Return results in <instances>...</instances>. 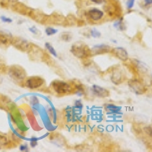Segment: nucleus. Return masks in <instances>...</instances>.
<instances>
[{"label":"nucleus","instance_id":"1","mask_svg":"<svg viewBox=\"0 0 152 152\" xmlns=\"http://www.w3.org/2000/svg\"><path fill=\"white\" fill-rule=\"evenodd\" d=\"M71 52L75 56L78 57L79 59L86 58L91 54V50L88 48V46L81 42L74 43L72 46Z\"/></svg>","mask_w":152,"mask_h":152},{"label":"nucleus","instance_id":"2","mask_svg":"<svg viewBox=\"0 0 152 152\" xmlns=\"http://www.w3.org/2000/svg\"><path fill=\"white\" fill-rule=\"evenodd\" d=\"M9 75L12 79L18 82L22 81L27 76L25 70L22 67L17 66V65L12 66L9 68Z\"/></svg>","mask_w":152,"mask_h":152},{"label":"nucleus","instance_id":"3","mask_svg":"<svg viewBox=\"0 0 152 152\" xmlns=\"http://www.w3.org/2000/svg\"><path fill=\"white\" fill-rule=\"evenodd\" d=\"M51 87L53 88L55 92L58 94L65 95L70 93L72 88L69 84L62 81H54L51 84Z\"/></svg>","mask_w":152,"mask_h":152},{"label":"nucleus","instance_id":"4","mask_svg":"<svg viewBox=\"0 0 152 152\" xmlns=\"http://www.w3.org/2000/svg\"><path fill=\"white\" fill-rule=\"evenodd\" d=\"M129 86L132 91L134 92L135 94H142L146 91V88L145 87L144 84L142 82H141L140 81H138V80L136 79H133L129 81Z\"/></svg>","mask_w":152,"mask_h":152},{"label":"nucleus","instance_id":"5","mask_svg":"<svg viewBox=\"0 0 152 152\" xmlns=\"http://www.w3.org/2000/svg\"><path fill=\"white\" fill-rule=\"evenodd\" d=\"M44 83V80L40 76H32L28 78L26 81V85L31 89H37L40 88Z\"/></svg>","mask_w":152,"mask_h":152},{"label":"nucleus","instance_id":"6","mask_svg":"<svg viewBox=\"0 0 152 152\" xmlns=\"http://www.w3.org/2000/svg\"><path fill=\"white\" fill-rule=\"evenodd\" d=\"M12 44H13L17 49L21 50V51H24V52L28 51L31 49V44L29 42L22 38H15V39L13 38Z\"/></svg>","mask_w":152,"mask_h":152},{"label":"nucleus","instance_id":"7","mask_svg":"<svg viewBox=\"0 0 152 152\" xmlns=\"http://www.w3.org/2000/svg\"><path fill=\"white\" fill-rule=\"evenodd\" d=\"M13 37L9 32L5 31H0V45L9 46L12 44Z\"/></svg>","mask_w":152,"mask_h":152},{"label":"nucleus","instance_id":"8","mask_svg":"<svg viewBox=\"0 0 152 152\" xmlns=\"http://www.w3.org/2000/svg\"><path fill=\"white\" fill-rule=\"evenodd\" d=\"M113 53L116 57H117L118 59H120L122 61H126L128 59V53L123 47H115L112 50Z\"/></svg>","mask_w":152,"mask_h":152},{"label":"nucleus","instance_id":"9","mask_svg":"<svg viewBox=\"0 0 152 152\" xmlns=\"http://www.w3.org/2000/svg\"><path fill=\"white\" fill-rule=\"evenodd\" d=\"M88 15L91 20L97 21L104 17V12L98 9H91L88 11Z\"/></svg>","mask_w":152,"mask_h":152},{"label":"nucleus","instance_id":"10","mask_svg":"<svg viewBox=\"0 0 152 152\" xmlns=\"http://www.w3.org/2000/svg\"><path fill=\"white\" fill-rule=\"evenodd\" d=\"M91 90L94 94H95L97 97H106L109 96V91L105 88L98 86V85H93Z\"/></svg>","mask_w":152,"mask_h":152},{"label":"nucleus","instance_id":"11","mask_svg":"<svg viewBox=\"0 0 152 152\" xmlns=\"http://www.w3.org/2000/svg\"><path fill=\"white\" fill-rule=\"evenodd\" d=\"M110 48L109 46L101 44V45H95L91 48V53L93 54H100L104 53L109 52Z\"/></svg>","mask_w":152,"mask_h":152},{"label":"nucleus","instance_id":"12","mask_svg":"<svg viewBox=\"0 0 152 152\" xmlns=\"http://www.w3.org/2000/svg\"><path fill=\"white\" fill-rule=\"evenodd\" d=\"M105 108L106 110L109 112V113H119L121 110V107L111 104L105 105Z\"/></svg>","mask_w":152,"mask_h":152},{"label":"nucleus","instance_id":"13","mask_svg":"<svg viewBox=\"0 0 152 152\" xmlns=\"http://www.w3.org/2000/svg\"><path fill=\"white\" fill-rule=\"evenodd\" d=\"M111 80L113 83L115 84H119L122 81V76L121 74L119 72H114L113 74L112 75V78Z\"/></svg>","mask_w":152,"mask_h":152},{"label":"nucleus","instance_id":"14","mask_svg":"<svg viewBox=\"0 0 152 152\" xmlns=\"http://www.w3.org/2000/svg\"><path fill=\"white\" fill-rule=\"evenodd\" d=\"M45 47L47 49V50H48L49 52L50 53L52 54L53 56H54L55 57H57V53H56V51L55 49L53 48V47L50 43H45Z\"/></svg>","mask_w":152,"mask_h":152},{"label":"nucleus","instance_id":"15","mask_svg":"<svg viewBox=\"0 0 152 152\" xmlns=\"http://www.w3.org/2000/svg\"><path fill=\"white\" fill-rule=\"evenodd\" d=\"M114 27L118 30H120V31H123L125 30V25L123 24V21L122 20L120 21H116L115 24H114Z\"/></svg>","mask_w":152,"mask_h":152},{"label":"nucleus","instance_id":"16","mask_svg":"<svg viewBox=\"0 0 152 152\" xmlns=\"http://www.w3.org/2000/svg\"><path fill=\"white\" fill-rule=\"evenodd\" d=\"M57 30L56 29H54L53 28H50V27H48V28H46L45 30V32L47 34V35L48 36H52V35H54L55 34L57 33Z\"/></svg>","mask_w":152,"mask_h":152},{"label":"nucleus","instance_id":"17","mask_svg":"<svg viewBox=\"0 0 152 152\" xmlns=\"http://www.w3.org/2000/svg\"><path fill=\"white\" fill-rule=\"evenodd\" d=\"M61 39L64 41L69 42L72 39V35L70 33H62L61 35Z\"/></svg>","mask_w":152,"mask_h":152},{"label":"nucleus","instance_id":"18","mask_svg":"<svg viewBox=\"0 0 152 152\" xmlns=\"http://www.w3.org/2000/svg\"><path fill=\"white\" fill-rule=\"evenodd\" d=\"M7 144V138L4 135H0V149Z\"/></svg>","mask_w":152,"mask_h":152},{"label":"nucleus","instance_id":"19","mask_svg":"<svg viewBox=\"0 0 152 152\" xmlns=\"http://www.w3.org/2000/svg\"><path fill=\"white\" fill-rule=\"evenodd\" d=\"M144 131H145V132L147 134L148 136H150L151 138H152V127L151 126H146V127H145V129H144Z\"/></svg>","mask_w":152,"mask_h":152},{"label":"nucleus","instance_id":"20","mask_svg":"<svg viewBox=\"0 0 152 152\" xmlns=\"http://www.w3.org/2000/svg\"><path fill=\"white\" fill-rule=\"evenodd\" d=\"M91 36L93 37H99L101 35L100 32L96 29H92L91 31Z\"/></svg>","mask_w":152,"mask_h":152},{"label":"nucleus","instance_id":"21","mask_svg":"<svg viewBox=\"0 0 152 152\" xmlns=\"http://www.w3.org/2000/svg\"><path fill=\"white\" fill-rule=\"evenodd\" d=\"M134 3H135V0H127V2H126L127 9H131L134 6Z\"/></svg>","mask_w":152,"mask_h":152},{"label":"nucleus","instance_id":"22","mask_svg":"<svg viewBox=\"0 0 152 152\" xmlns=\"http://www.w3.org/2000/svg\"><path fill=\"white\" fill-rule=\"evenodd\" d=\"M0 19H1V20H2L3 22H5V23H12V19L9 18L5 17V16H1V17H0Z\"/></svg>","mask_w":152,"mask_h":152},{"label":"nucleus","instance_id":"23","mask_svg":"<svg viewBox=\"0 0 152 152\" xmlns=\"http://www.w3.org/2000/svg\"><path fill=\"white\" fill-rule=\"evenodd\" d=\"M20 150H21V151H28V145H21V146H20Z\"/></svg>","mask_w":152,"mask_h":152},{"label":"nucleus","instance_id":"24","mask_svg":"<svg viewBox=\"0 0 152 152\" xmlns=\"http://www.w3.org/2000/svg\"><path fill=\"white\" fill-rule=\"evenodd\" d=\"M75 104V107H77V108H79V109H81V108L83 107V104H81V102L80 100H77Z\"/></svg>","mask_w":152,"mask_h":152},{"label":"nucleus","instance_id":"25","mask_svg":"<svg viewBox=\"0 0 152 152\" xmlns=\"http://www.w3.org/2000/svg\"><path fill=\"white\" fill-rule=\"evenodd\" d=\"M29 30L31 31V32H32V33L35 34H37L38 30L37 29V28H35V27H33V28H31Z\"/></svg>","mask_w":152,"mask_h":152},{"label":"nucleus","instance_id":"26","mask_svg":"<svg viewBox=\"0 0 152 152\" xmlns=\"http://www.w3.org/2000/svg\"><path fill=\"white\" fill-rule=\"evenodd\" d=\"M91 1L96 4H101L104 2V0H91Z\"/></svg>","mask_w":152,"mask_h":152},{"label":"nucleus","instance_id":"27","mask_svg":"<svg viewBox=\"0 0 152 152\" xmlns=\"http://www.w3.org/2000/svg\"><path fill=\"white\" fill-rule=\"evenodd\" d=\"M31 147L32 148H34L35 146H36L37 145V142L36 141H31Z\"/></svg>","mask_w":152,"mask_h":152},{"label":"nucleus","instance_id":"28","mask_svg":"<svg viewBox=\"0 0 152 152\" xmlns=\"http://www.w3.org/2000/svg\"><path fill=\"white\" fill-rule=\"evenodd\" d=\"M145 5H152V0H145Z\"/></svg>","mask_w":152,"mask_h":152}]
</instances>
